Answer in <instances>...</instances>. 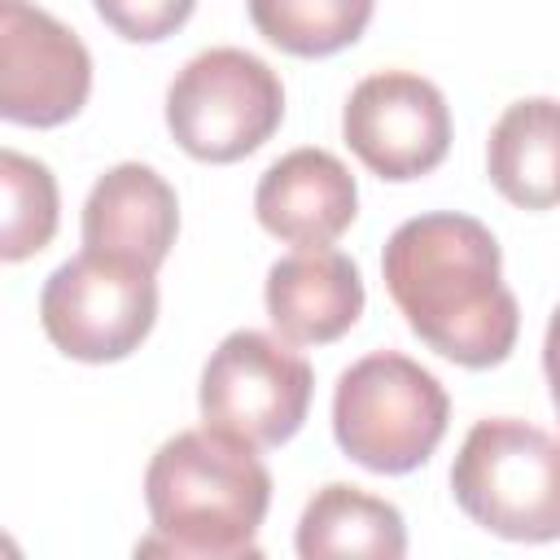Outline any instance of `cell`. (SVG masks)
Listing matches in <instances>:
<instances>
[{"label": "cell", "mask_w": 560, "mask_h": 560, "mask_svg": "<svg viewBox=\"0 0 560 560\" xmlns=\"http://www.w3.org/2000/svg\"><path fill=\"white\" fill-rule=\"evenodd\" d=\"M381 276L407 328L459 368H499L521 332V306L503 284L494 232L455 210L416 214L394 228Z\"/></svg>", "instance_id": "1"}, {"label": "cell", "mask_w": 560, "mask_h": 560, "mask_svg": "<svg viewBox=\"0 0 560 560\" xmlns=\"http://www.w3.org/2000/svg\"><path fill=\"white\" fill-rule=\"evenodd\" d=\"M144 503L153 534L140 538V556L254 560L258 529L271 508V472L249 442L201 424L166 438L153 451Z\"/></svg>", "instance_id": "2"}, {"label": "cell", "mask_w": 560, "mask_h": 560, "mask_svg": "<svg viewBox=\"0 0 560 560\" xmlns=\"http://www.w3.org/2000/svg\"><path fill=\"white\" fill-rule=\"evenodd\" d=\"M451 398L442 381L398 350H376L350 363L332 389L337 446L381 477L420 468L446 438Z\"/></svg>", "instance_id": "3"}, {"label": "cell", "mask_w": 560, "mask_h": 560, "mask_svg": "<svg viewBox=\"0 0 560 560\" xmlns=\"http://www.w3.org/2000/svg\"><path fill=\"white\" fill-rule=\"evenodd\" d=\"M455 503L512 542L560 538V438L516 416H486L451 464Z\"/></svg>", "instance_id": "4"}, {"label": "cell", "mask_w": 560, "mask_h": 560, "mask_svg": "<svg viewBox=\"0 0 560 560\" xmlns=\"http://www.w3.org/2000/svg\"><path fill=\"white\" fill-rule=\"evenodd\" d=\"M284 118L280 74L245 48H206L166 88V127L197 162H241L262 149Z\"/></svg>", "instance_id": "5"}, {"label": "cell", "mask_w": 560, "mask_h": 560, "mask_svg": "<svg viewBox=\"0 0 560 560\" xmlns=\"http://www.w3.org/2000/svg\"><path fill=\"white\" fill-rule=\"evenodd\" d=\"M39 324L66 359L118 363L158 324V280L136 258L83 249L44 280Z\"/></svg>", "instance_id": "6"}, {"label": "cell", "mask_w": 560, "mask_h": 560, "mask_svg": "<svg viewBox=\"0 0 560 560\" xmlns=\"http://www.w3.org/2000/svg\"><path fill=\"white\" fill-rule=\"evenodd\" d=\"M311 363L258 328L228 332L201 368V420L254 451L289 442L311 411Z\"/></svg>", "instance_id": "7"}, {"label": "cell", "mask_w": 560, "mask_h": 560, "mask_svg": "<svg viewBox=\"0 0 560 560\" xmlns=\"http://www.w3.org/2000/svg\"><path fill=\"white\" fill-rule=\"evenodd\" d=\"M341 136L372 175L407 184L442 166L451 149V109L424 74L376 70L354 83L341 109Z\"/></svg>", "instance_id": "8"}, {"label": "cell", "mask_w": 560, "mask_h": 560, "mask_svg": "<svg viewBox=\"0 0 560 560\" xmlns=\"http://www.w3.org/2000/svg\"><path fill=\"white\" fill-rule=\"evenodd\" d=\"M92 92L83 39L31 0H0V118L22 127L70 122Z\"/></svg>", "instance_id": "9"}, {"label": "cell", "mask_w": 560, "mask_h": 560, "mask_svg": "<svg viewBox=\"0 0 560 560\" xmlns=\"http://www.w3.org/2000/svg\"><path fill=\"white\" fill-rule=\"evenodd\" d=\"M254 214L284 245H332L359 214V188L337 153L293 149L262 171Z\"/></svg>", "instance_id": "10"}, {"label": "cell", "mask_w": 560, "mask_h": 560, "mask_svg": "<svg viewBox=\"0 0 560 560\" xmlns=\"http://www.w3.org/2000/svg\"><path fill=\"white\" fill-rule=\"evenodd\" d=\"M267 315L293 346H328L363 315V276L354 258L328 245L284 254L267 271Z\"/></svg>", "instance_id": "11"}, {"label": "cell", "mask_w": 560, "mask_h": 560, "mask_svg": "<svg viewBox=\"0 0 560 560\" xmlns=\"http://www.w3.org/2000/svg\"><path fill=\"white\" fill-rule=\"evenodd\" d=\"M179 232L175 188L144 162L109 166L83 201V249H105L158 271Z\"/></svg>", "instance_id": "12"}, {"label": "cell", "mask_w": 560, "mask_h": 560, "mask_svg": "<svg viewBox=\"0 0 560 560\" xmlns=\"http://www.w3.org/2000/svg\"><path fill=\"white\" fill-rule=\"evenodd\" d=\"M486 171L490 184L521 210L560 206V101H512L490 131Z\"/></svg>", "instance_id": "13"}, {"label": "cell", "mask_w": 560, "mask_h": 560, "mask_svg": "<svg viewBox=\"0 0 560 560\" xmlns=\"http://www.w3.org/2000/svg\"><path fill=\"white\" fill-rule=\"evenodd\" d=\"M293 542L302 560H328V556L398 560L407 556V525L394 503L350 481H328L306 499Z\"/></svg>", "instance_id": "14"}, {"label": "cell", "mask_w": 560, "mask_h": 560, "mask_svg": "<svg viewBox=\"0 0 560 560\" xmlns=\"http://www.w3.org/2000/svg\"><path fill=\"white\" fill-rule=\"evenodd\" d=\"M376 0H249V22L267 44L293 57H332L350 48Z\"/></svg>", "instance_id": "15"}, {"label": "cell", "mask_w": 560, "mask_h": 560, "mask_svg": "<svg viewBox=\"0 0 560 560\" xmlns=\"http://www.w3.org/2000/svg\"><path fill=\"white\" fill-rule=\"evenodd\" d=\"M0 188H4V228H0V258L22 262L39 254L57 232V179L44 162L0 149Z\"/></svg>", "instance_id": "16"}, {"label": "cell", "mask_w": 560, "mask_h": 560, "mask_svg": "<svg viewBox=\"0 0 560 560\" xmlns=\"http://www.w3.org/2000/svg\"><path fill=\"white\" fill-rule=\"evenodd\" d=\"M92 4L101 22L127 44H158L175 35L197 9V0H92Z\"/></svg>", "instance_id": "17"}, {"label": "cell", "mask_w": 560, "mask_h": 560, "mask_svg": "<svg viewBox=\"0 0 560 560\" xmlns=\"http://www.w3.org/2000/svg\"><path fill=\"white\" fill-rule=\"evenodd\" d=\"M542 372H547V389H551V407L560 420V306L547 319V337H542Z\"/></svg>", "instance_id": "18"}]
</instances>
